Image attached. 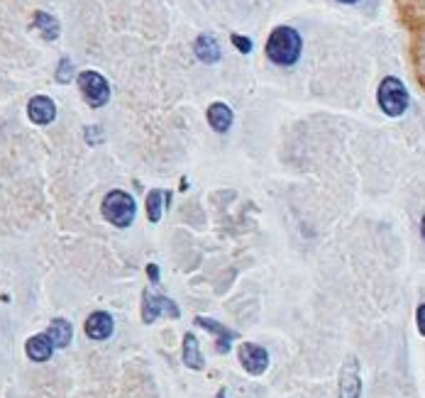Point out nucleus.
Listing matches in <instances>:
<instances>
[{"instance_id": "obj_6", "label": "nucleus", "mask_w": 425, "mask_h": 398, "mask_svg": "<svg viewBox=\"0 0 425 398\" xmlns=\"http://www.w3.org/2000/svg\"><path fill=\"white\" fill-rule=\"evenodd\" d=\"M362 393V379H360V364L355 357H347V362L340 369V398H360Z\"/></svg>"}, {"instance_id": "obj_17", "label": "nucleus", "mask_w": 425, "mask_h": 398, "mask_svg": "<svg viewBox=\"0 0 425 398\" xmlns=\"http://www.w3.org/2000/svg\"><path fill=\"white\" fill-rule=\"evenodd\" d=\"M169 196L162 193V191H149V196H147V218L152 222H159V218H162V203Z\"/></svg>"}, {"instance_id": "obj_22", "label": "nucleus", "mask_w": 425, "mask_h": 398, "mask_svg": "<svg viewBox=\"0 0 425 398\" xmlns=\"http://www.w3.org/2000/svg\"><path fill=\"white\" fill-rule=\"evenodd\" d=\"M420 232H423V240H425V216H423V220H420Z\"/></svg>"}, {"instance_id": "obj_1", "label": "nucleus", "mask_w": 425, "mask_h": 398, "mask_svg": "<svg viewBox=\"0 0 425 398\" xmlns=\"http://www.w3.org/2000/svg\"><path fill=\"white\" fill-rule=\"evenodd\" d=\"M301 34L293 28H276L267 39V56L276 66H293L301 59Z\"/></svg>"}, {"instance_id": "obj_19", "label": "nucleus", "mask_w": 425, "mask_h": 398, "mask_svg": "<svg viewBox=\"0 0 425 398\" xmlns=\"http://www.w3.org/2000/svg\"><path fill=\"white\" fill-rule=\"evenodd\" d=\"M232 44H235L242 54H249L252 52V39H247V37H240V34H232Z\"/></svg>"}, {"instance_id": "obj_13", "label": "nucleus", "mask_w": 425, "mask_h": 398, "mask_svg": "<svg viewBox=\"0 0 425 398\" xmlns=\"http://www.w3.org/2000/svg\"><path fill=\"white\" fill-rule=\"evenodd\" d=\"M232 110H230V105H225V103H213L208 108V125L216 132H227L230 129V125H232Z\"/></svg>"}, {"instance_id": "obj_14", "label": "nucleus", "mask_w": 425, "mask_h": 398, "mask_svg": "<svg viewBox=\"0 0 425 398\" xmlns=\"http://www.w3.org/2000/svg\"><path fill=\"white\" fill-rule=\"evenodd\" d=\"M183 364L196 371L203 369V357H200L196 335H186V337H183Z\"/></svg>"}, {"instance_id": "obj_20", "label": "nucleus", "mask_w": 425, "mask_h": 398, "mask_svg": "<svg viewBox=\"0 0 425 398\" xmlns=\"http://www.w3.org/2000/svg\"><path fill=\"white\" fill-rule=\"evenodd\" d=\"M415 320H418V330H420V335H423V337H425V303L418 308V313H415Z\"/></svg>"}, {"instance_id": "obj_21", "label": "nucleus", "mask_w": 425, "mask_h": 398, "mask_svg": "<svg viewBox=\"0 0 425 398\" xmlns=\"http://www.w3.org/2000/svg\"><path fill=\"white\" fill-rule=\"evenodd\" d=\"M147 274H149V279L154 281H159V269H156V264H149V266H147Z\"/></svg>"}, {"instance_id": "obj_9", "label": "nucleus", "mask_w": 425, "mask_h": 398, "mask_svg": "<svg viewBox=\"0 0 425 398\" xmlns=\"http://www.w3.org/2000/svg\"><path fill=\"white\" fill-rule=\"evenodd\" d=\"M194 52L203 64H218L222 56L220 44H218V39L213 37V34H200L194 44Z\"/></svg>"}, {"instance_id": "obj_15", "label": "nucleus", "mask_w": 425, "mask_h": 398, "mask_svg": "<svg viewBox=\"0 0 425 398\" xmlns=\"http://www.w3.org/2000/svg\"><path fill=\"white\" fill-rule=\"evenodd\" d=\"M32 25L39 30V34H42V37L47 39V42L56 39V37H59V32H61L59 20H56V17H52V15H47V12H37V15H34Z\"/></svg>"}, {"instance_id": "obj_8", "label": "nucleus", "mask_w": 425, "mask_h": 398, "mask_svg": "<svg viewBox=\"0 0 425 398\" xmlns=\"http://www.w3.org/2000/svg\"><path fill=\"white\" fill-rule=\"evenodd\" d=\"M28 115L32 123L37 125H49L56 118V105L52 98L47 96H34L32 101L28 103Z\"/></svg>"}, {"instance_id": "obj_7", "label": "nucleus", "mask_w": 425, "mask_h": 398, "mask_svg": "<svg viewBox=\"0 0 425 398\" xmlns=\"http://www.w3.org/2000/svg\"><path fill=\"white\" fill-rule=\"evenodd\" d=\"M240 362H242V366L249 374L257 377V374H262V371L269 366V355H267V350L259 347V344L245 342L242 347H240Z\"/></svg>"}, {"instance_id": "obj_23", "label": "nucleus", "mask_w": 425, "mask_h": 398, "mask_svg": "<svg viewBox=\"0 0 425 398\" xmlns=\"http://www.w3.org/2000/svg\"><path fill=\"white\" fill-rule=\"evenodd\" d=\"M340 3H344V6H352V3H357V0H340Z\"/></svg>"}, {"instance_id": "obj_16", "label": "nucleus", "mask_w": 425, "mask_h": 398, "mask_svg": "<svg viewBox=\"0 0 425 398\" xmlns=\"http://www.w3.org/2000/svg\"><path fill=\"white\" fill-rule=\"evenodd\" d=\"M47 335L52 337L54 347H66V344L71 342V335H74V330H71V325L66 323V320L56 317V320H52V325H49Z\"/></svg>"}, {"instance_id": "obj_4", "label": "nucleus", "mask_w": 425, "mask_h": 398, "mask_svg": "<svg viewBox=\"0 0 425 398\" xmlns=\"http://www.w3.org/2000/svg\"><path fill=\"white\" fill-rule=\"evenodd\" d=\"M79 88H81L83 101L91 108H103L110 101V86L98 71H83V74H79Z\"/></svg>"}, {"instance_id": "obj_5", "label": "nucleus", "mask_w": 425, "mask_h": 398, "mask_svg": "<svg viewBox=\"0 0 425 398\" xmlns=\"http://www.w3.org/2000/svg\"><path fill=\"white\" fill-rule=\"evenodd\" d=\"M159 313H167V315H172V317L181 315L178 308H176V303H174L172 298L156 296V293L145 291V296H142V320H145L147 325L154 323L156 317H159Z\"/></svg>"}, {"instance_id": "obj_11", "label": "nucleus", "mask_w": 425, "mask_h": 398, "mask_svg": "<svg viewBox=\"0 0 425 398\" xmlns=\"http://www.w3.org/2000/svg\"><path fill=\"white\" fill-rule=\"evenodd\" d=\"M196 325H200V328H205V330H210V333L218 335V347H216V350L220 352V355H225V352L230 350V342L237 337V333H232V330L222 328L220 323L210 320V317H196Z\"/></svg>"}, {"instance_id": "obj_18", "label": "nucleus", "mask_w": 425, "mask_h": 398, "mask_svg": "<svg viewBox=\"0 0 425 398\" xmlns=\"http://www.w3.org/2000/svg\"><path fill=\"white\" fill-rule=\"evenodd\" d=\"M71 74H74V64H71V59H61L59 71H56V81H59V83H69L71 81Z\"/></svg>"}, {"instance_id": "obj_3", "label": "nucleus", "mask_w": 425, "mask_h": 398, "mask_svg": "<svg viewBox=\"0 0 425 398\" xmlns=\"http://www.w3.org/2000/svg\"><path fill=\"white\" fill-rule=\"evenodd\" d=\"M103 216L115 227H129V222L135 220V200L125 191H110L103 198Z\"/></svg>"}, {"instance_id": "obj_2", "label": "nucleus", "mask_w": 425, "mask_h": 398, "mask_svg": "<svg viewBox=\"0 0 425 398\" xmlns=\"http://www.w3.org/2000/svg\"><path fill=\"white\" fill-rule=\"evenodd\" d=\"M377 101H379V108L388 115V118H398V115H404L408 110V88L404 86V81H398L396 76H386L382 83H379V91H377Z\"/></svg>"}, {"instance_id": "obj_12", "label": "nucleus", "mask_w": 425, "mask_h": 398, "mask_svg": "<svg viewBox=\"0 0 425 398\" xmlns=\"http://www.w3.org/2000/svg\"><path fill=\"white\" fill-rule=\"evenodd\" d=\"M25 350H28V357L32 362H47L52 357V352H54V342H52L49 335H34V337L28 339Z\"/></svg>"}, {"instance_id": "obj_10", "label": "nucleus", "mask_w": 425, "mask_h": 398, "mask_svg": "<svg viewBox=\"0 0 425 398\" xmlns=\"http://www.w3.org/2000/svg\"><path fill=\"white\" fill-rule=\"evenodd\" d=\"M86 335L91 339H105L113 335V317L108 315V313H93L91 317L86 320Z\"/></svg>"}]
</instances>
